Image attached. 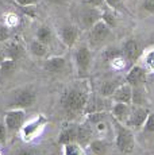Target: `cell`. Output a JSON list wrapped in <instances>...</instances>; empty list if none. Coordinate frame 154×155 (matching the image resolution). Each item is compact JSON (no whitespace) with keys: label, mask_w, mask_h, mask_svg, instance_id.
I'll return each instance as SVG.
<instances>
[{"label":"cell","mask_w":154,"mask_h":155,"mask_svg":"<svg viewBox=\"0 0 154 155\" xmlns=\"http://www.w3.org/2000/svg\"><path fill=\"white\" fill-rule=\"evenodd\" d=\"M92 96V86L88 78H79L62 91L60 97V109L64 117L76 121L85 115L88 101Z\"/></svg>","instance_id":"cell-1"},{"label":"cell","mask_w":154,"mask_h":155,"mask_svg":"<svg viewBox=\"0 0 154 155\" xmlns=\"http://www.w3.org/2000/svg\"><path fill=\"white\" fill-rule=\"evenodd\" d=\"M37 103V92L32 86H20L11 92L8 99V107L18 109H27L32 108Z\"/></svg>","instance_id":"cell-2"},{"label":"cell","mask_w":154,"mask_h":155,"mask_svg":"<svg viewBox=\"0 0 154 155\" xmlns=\"http://www.w3.org/2000/svg\"><path fill=\"white\" fill-rule=\"evenodd\" d=\"M114 120V119H112ZM115 127V147L123 154H130L135 148V136L134 131L126 124L114 120Z\"/></svg>","instance_id":"cell-3"},{"label":"cell","mask_w":154,"mask_h":155,"mask_svg":"<svg viewBox=\"0 0 154 155\" xmlns=\"http://www.w3.org/2000/svg\"><path fill=\"white\" fill-rule=\"evenodd\" d=\"M73 58H75V65L79 78H88L93 64V54L91 47L87 43H81L76 46Z\"/></svg>","instance_id":"cell-4"},{"label":"cell","mask_w":154,"mask_h":155,"mask_svg":"<svg viewBox=\"0 0 154 155\" xmlns=\"http://www.w3.org/2000/svg\"><path fill=\"white\" fill-rule=\"evenodd\" d=\"M47 124V117L42 113H39L38 116H35L34 119L26 121L25 126L20 130V138L25 143H31L32 140L38 138L42 134V131L45 130Z\"/></svg>","instance_id":"cell-5"},{"label":"cell","mask_w":154,"mask_h":155,"mask_svg":"<svg viewBox=\"0 0 154 155\" xmlns=\"http://www.w3.org/2000/svg\"><path fill=\"white\" fill-rule=\"evenodd\" d=\"M4 121L5 127H7L8 135L14 136L20 132L22 127L26 123V111L25 109H18V108H10L4 115Z\"/></svg>","instance_id":"cell-6"},{"label":"cell","mask_w":154,"mask_h":155,"mask_svg":"<svg viewBox=\"0 0 154 155\" xmlns=\"http://www.w3.org/2000/svg\"><path fill=\"white\" fill-rule=\"evenodd\" d=\"M112 28L109 27L104 20H99L92 28L88 30V39L91 46H100L111 37Z\"/></svg>","instance_id":"cell-7"},{"label":"cell","mask_w":154,"mask_h":155,"mask_svg":"<svg viewBox=\"0 0 154 155\" xmlns=\"http://www.w3.org/2000/svg\"><path fill=\"white\" fill-rule=\"evenodd\" d=\"M103 16V8H97V7H92V5H85L82 8V11L80 12V28L82 30H89L96 25L99 20H102Z\"/></svg>","instance_id":"cell-8"},{"label":"cell","mask_w":154,"mask_h":155,"mask_svg":"<svg viewBox=\"0 0 154 155\" xmlns=\"http://www.w3.org/2000/svg\"><path fill=\"white\" fill-rule=\"evenodd\" d=\"M150 113V109L147 107H131V113L129 116V120L126 121V126L130 127L132 131H142L146 119Z\"/></svg>","instance_id":"cell-9"},{"label":"cell","mask_w":154,"mask_h":155,"mask_svg":"<svg viewBox=\"0 0 154 155\" xmlns=\"http://www.w3.org/2000/svg\"><path fill=\"white\" fill-rule=\"evenodd\" d=\"M79 37H80V27H77L76 25H65L58 31L60 41L69 49L76 46Z\"/></svg>","instance_id":"cell-10"},{"label":"cell","mask_w":154,"mask_h":155,"mask_svg":"<svg viewBox=\"0 0 154 155\" xmlns=\"http://www.w3.org/2000/svg\"><path fill=\"white\" fill-rule=\"evenodd\" d=\"M126 82L130 84L131 86H142L146 85V80H147V71L142 65H132L130 68L129 73L126 74Z\"/></svg>","instance_id":"cell-11"},{"label":"cell","mask_w":154,"mask_h":155,"mask_svg":"<svg viewBox=\"0 0 154 155\" xmlns=\"http://www.w3.org/2000/svg\"><path fill=\"white\" fill-rule=\"evenodd\" d=\"M66 66H68L66 58L61 57V55L49 57V58H46L45 62H43V69H45V71H47L49 74H53V76L64 73Z\"/></svg>","instance_id":"cell-12"},{"label":"cell","mask_w":154,"mask_h":155,"mask_svg":"<svg viewBox=\"0 0 154 155\" xmlns=\"http://www.w3.org/2000/svg\"><path fill=\"white\" fill-rule=\"evenodd\" d=\"M122 53H123V57L126 58V61L131 65H135L137 61L141 57V45H139L135 39H127L126 42L123 43V47H122Z\"/></svg>","instance_id":"cell-13"},{"label":"cell","mask_w":154,"mask_h":155,"mask_svg":"<svg viewBox=\"0 0 154 155\" xmlns=\"http://www.w3.org/2000/svg\"><path fill=\"white\" fill-rule=\"evenodd\" d=\"M131 113V104H124V103H114L111 108V116L114 120L119 121V123L126 124L129 120V116Z\"/></svg>","instance_id":"cell-14"},{"label":"cell","mask_w":154,"mask_h":155,"mask_svg":"<svg viewBox=\"0 0 154 155\" xmlns=\"http://www.w3.org/2000/svg\"><path fill=\"white\" fill-rule=\"evenodd\" d=\"M93 139V127L87 120L81 124H77V143H80L84 147H88V144Z\"/></svg>","instance_id":"cell-15"},{"label":"cell","mask_w":154,"mask_h":155,"mask_svg":"<svg viewBox=\"0 0 154 155\" xmlns=\"http://www.w3.org/2000/svg\"><path fill=\"white\" fill-rule=\"evenodd\" d=\"M4 53H5V57L10 59H14V61H19V59L25 58L26 55V47L23 46L20 42L18 41H8L7 42V46L4 49Z\"/></svg>","instance_id":"cell-16"},{"label":"cell","mask_w":154,"mask_h":155,"mask_svg":"<svg viewBox=\"0 0 154 155\" xmlns=\"http://www.w3.org/2000/svg\"><path fill=\"white\" fill-rule=\"evenodd\" d=\"M123 82H126V78H120V77H114V78H108V80H105V81H103L99 88L100 96L111 97L112 94L115 93V91H116Z\"/></svg>","instance_id":"cell-17"},{"label":"cell","mask_w":154,"mask_h":155,"mask_svg":"<svg viewBox=\"0 0 154 155\" xmlns=\"http://www.w3.org/2000/svg\"><path fill=\"white\" fill-rule=\"evenodd\" d=\"M114 103H124V104H131L132 100V86L127 82H123L119 88L115 91V93L111 96Z\"/></svg>","instance_id":"cell-18"},{"label":"cell","mask_w":154,"mask_h":155,"mask_svg":"<svg viewBox=\"0 0 154 155\" xmlns=\"http://www.w3.org/2000/svg\"><path fill=\"white\" fill-rule=\"evenodd\" d=\"M16 70H18V62L14 61V59L5 58L3 61V64L0 65V84H4L5 81L12 78L15 76Z\"/></svg>","instance_id":"cell-19"},{"label":"cell","mask_w":154,"mask_h":155,"mask_svg":"<svg viewBox=\"0 0 154 155\" xmlns=\"http://www.w3.org/2000/svg\"><path fill=\"white\" fill-rule=\"evenodd\" d=\"M73 142H77V124L75 121H72L70 124H68V126L62 128L60 136H58V143L62 146Z\"/></svg>","instance_id":"cell-20"},{"label":"cell","mask_w":154,"mask_h":155,"mask_svg":"<svg viewBox=\"0 0 154 155\" xmlns=\"http://www.w3.org/2000/svg\"><path fill=\"white\" fill-rule=\"evenodd\" d=\"M88 148L93 155H109L111 154V144L105 139H92L88 144Z\"/></svg>","instance_id":"cell-21"},{"label":"cell","mask_w":154,"mask_h":155,"mask_svg":"<svg viewBox=\"0 0 154 155\" xmlns=\"http://www.w3.org/2000/svg\"><path fill=\"white\" fill-rule=\"evenodd\" d=\"M131 105L134 107H147V92L146 85L132 86V100Z\"/></svg>","instance_id":"cell-22"},{"label":"cell","mask_w":154,"mask_h":155,"mask_svg":"<svg viewBox=\"0 0 154 155\" xmlns=\"http://www.w3.org/2000/svg\"><path fill=\"white\" fill-rule=\"evenodd\" d=\"M35 38H37L38 41H41L42 43H45V45L49 46V45L53 43V41H54V32H53V28L47 25L39 26V28H38L37 32H35Z\"/></svg>","instance_id":"cell-23"},{"label":"cell","mask_w":154,"mask_h":155,"mask_svg":"<svg viewBox=\"0 0 154 155\" xmlns=\"http://www.w3.org/2000/svg\"><path fill=\"white\" fill-rule=\"evenodd\" d=\"M30 53L34 57H37V58H45L47 55V53H49L47 45L42 43L41 41H38L37 38H35V39L31 41V43H30Z\"/></svg>","instance_id":"cell-24"},{"label":"cell","mask_w":154,"mask_h":155,"mask_svg":"<svg viewBox=\"0 0 154 155\" xmlns=\"http://www.w3.org/2000/svg\"><path fill=\"white\" fill-rule=\"evenodd\" d=\"M62 150H64V155H87L85 154L84 146H81L77 142L64 144L62 146Z\"/></svg>","instance_id":"cell-25"},{"label":"cell","mask_w":154,"mask_h":155,"mask_svg":"<svg viewBox=\"0 0 154 155\" xmlns=\"http://www.w3.org/2000/svg\"><path fill=\"white\" fill-rule=\"evenodd\" d=\"M102 19L104 20L105 23L109 26L111 28H115L118 25V19H116V11L111 10V8H108L107 5H105V8H103V16Z\"/></svg>","instance_id":"cell-26"},{"label":"cell","mask_w":154,"mask_h":155,"mask_svg":"<svg viewBox=\"0 0 154 155\" xmlns=\"http://www.w3.org/2000/svg\"><path fill=\"white\" fill-rule=\"evenodd\" d=\"M105 5L119 14H129V10L124 4V0H105Z\"/></svg>","instance_id":"cell-27"},{"label":"cell","mask_w":154,"mask_h":155,"mask_svg":"<svg viewBox=\"0 0 154 155\" xmlns=\"http://www.w3.org/2000/svg\"><path fill=\"white\" fill-rule=\"evenodd\" d=\"M142 66L146 69L147 73H154V49L147 51V54L145 55Z\"/></svg>","instance_id":"cell-28"},{"label":"cell","mask_w":154,"mask_h":155,"mask_svg":"<svg viewBox=\"0 0 154 155\" xmlns=\"http://www.w3.org/2000/svg\"><path fill=\"white\" fill-rule=\"evenodd\" d=\"M11 39V27L7 25L0 26V43H7Z\"/></svg>","instance_id":"cell-29"},{"label":"cell","mask_w":154,"mask_h":155,"mask_svg":"<svg viewBox=\"0 0 154 155\" xmlns=\"http://www.w3.org/2000/svg\"><path fill=\"white\" fill-rule=\"evenodd\" d=\"M143 134H154V112H150L146 119L143 128H142Z\"/></svg>","instance_id":"cell-30"},{"label":"cell","mask_w":154,"mask_h":155,"mask_svg":"<svg viewBox=\"0 0 154 155\" xmlns=\"http://www.w3.org/2000/svg\"><path fill=\"white\" fill-rule=\"evenodd\" d=\"M8 131H7V127H5L4 121H0V144H4L7 143L8 140Z\"/></svg>","instance_id":"cell-31"},{"label":"cell","mask_w":154,"mask_h":155,"mask_svg":"<svg viewBox=\"0 0 154 155\" xmlns=\"http://www.w3.org/2000/svg\"><path fill=\"white\" fill-rule=\"evenodd\" d=\"M142 10L154 15V0H142Z\"/></svg>","instance_id":"cell-32"},{"label":"cell","mask_w":154,"mask_h":155,"mask_svg":"<svg viewBox=\"0 0 154 155\" xmlns=\"http://www.w3.org/2000/svg\"><path fill=\"white\" fill-rule=\"evenodd\" d=\"M14 155H39V154H38V151L32 147H22Z\"/></svg>","instance_id":"cell-33"},{"label":"cell","mask_w":154,"mask_h":155,"mask_svg":"<svg viewBox=\"0 0 154 155\" xmlns=\"http://www.w3.org/2000/svg\"><path fill=\"white\" fill-rule=\"evenodd\" d=\"M14 2L19 7H30V5H37L41 0H14Z\"/></svg>","instance_id":"cell-34"},{"label":"cell","mask_w":154,"mask_h":155,"mask_svg":"<svg viewBox=\"0 0 154 155\" xmlns=\"http://www.w3.org/2000/svg\"><path fill=\"white\" fill-rule=\"evenodd\" d=\"M85 4L92 5V7H97V8H104L105 0H85Z\"/></svg>","instance_id":"cell-35"},{"label":"cell","mask_w":154,"mask_h":155,"mask_svg":"<svg viewBox=\"0 0 154 155\" xmlns=\"http://www.w3.org/2000/svg\"><path fill=\"white\" fill-rule=\"evenodd\" d=\"M18 23V18L15 16V15H8V18H7V20H5V25L7 26H10V27H12V26H15Z\"/></svg>","instance_id":"cell-36"},{"label":"cell","mask_w":154,"mask_h":155,"mask_svg":"<svg viewBox=\"0 0 154 155\" xmlns=\"http://www.w3.org/2000/svg\"><path fill=\"white\" fill-rule=\"evenodd\" d=\"M46 2L53 5H65L68 3V0H46Z\"/></svg>","instance_id":"cell-37"},{"label":"cell","mask_w":154,"mask_h":155,"mask_svg":"<svg viewBox=\"0 0 154 155\" xmlns=\"http://www.w3.org/2000/svg\"><path fill=\"white\" fill-rule=\"evenodd\" d=\"M5 58H7V57H5V53H4V50H2V49H0V65L3 64V61H4Z\"/></svg>","instance_id":"cell-38"},{"label":"cell","mask_w":154,"mask_h":155,"mask_svg":"<svg viewBox=\"0 0 154 155\" xmlns=\"http://www.w3.org/2000/svg\"><path fill=\"white\" fill-rule=\"evenodd\" d=\"M0 155H2V151H0Z\"/></svg>","instance_id":"cell-39"}]
</instances>
